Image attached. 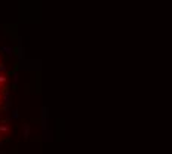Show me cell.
I'll return each mask as SVG.
<instances>
[{
  "label": "cell",
  "mask_w": 172,
  "mask_h": 154,
  "mask_svg": "<svg viewBox=\"0 0 172 154\" xmlns=\"http://www.w3.org/2000/svg\"><path fill=\"white\" fill-rule=\"evenodd\" d=\"M24 130H25V138H28V133H30V127H28V124H24Z\"/></svg>",
  "instance_id": "3957f363"
},
{
  "label": "cell",
  "mask_w": 172,
  "mask_h": 154,
  "mask_svg": "<svg viewBox=\"0 0 172 154\" xmlns=\"http://www.w3.org/2000/svg\"><path fill=\"white\" fill-rule=\"evenodd\" d=\"M6 82H7V76H6L5 73H0V84H3Z\"/></svg>",
  "instance_id": "6da1fadb"
},
{
  "label": "cell",
  "mask_w": 172,
  "mask_h": 154,
  "mask_svg": "<svg viewBox=\"0 0 172 154\" xmlns=\"http://www.w3.org/2000/svg\"><path fill=\"white\" fill-rule=\"evenodd\" d=\"M0 130H2V132H9V126H6V124H0Z\"/></svg>",
  "instance_id": "7a4b0ae2"
},
{
  "label": "cell",
  "mask_w": 172,
  "mask_h": 154,
  "mask_svg": "<svg viewBox=\"0 0 172 154\" xmlns=\"http://www.w3.org/2000/svg\"><path fill=\"white\" fill-rule=\"evenodd\" d=\"M0 145H2V141H0Z\"/></svg>",
  "instance_id": "5b68a950"
},
{
  "label": "cell",
  "mask_w": 172,
  "mask_h": 154,
  "mask_svg": "<svg viewBox=\"0 0 172 154\" xmlns=\"http://www.w3.org/2000/svg\"><path fill=\"white\" fill-rule=\"evenodd\" d=\"M12 113H13V114H12V117H13V118H18V111H17V110H13Z\"/></svg>",
  "instance_id": "277c9868"
}]
</instances>
